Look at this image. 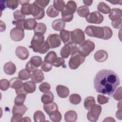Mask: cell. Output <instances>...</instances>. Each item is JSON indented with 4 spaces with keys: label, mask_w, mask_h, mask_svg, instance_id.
Returning a JSON list of instances; mask_svg holds the SVG:
<instances>
[{
    "label": "cell",
    "mask_w": 122,
    "mask_h": 122,
    "mask_svg": "<svg viewBox=\"0 0 122 122\" xmlns=\"http://www.w3.org/2000/svg\"><path fill=\"white\" fill-rule=\"evenodd\" d=\"M120 83L119 77L114 71L105 69L99 71L93 81L97 92L109 96L112 94Z\"/></svg>",
    "instance_id": "obj_1"
},
{
    "label": "cell",
    "mask_w": 122,
    "mask_h": 122,
    "mask_svg": "<svg viewBox=\"0 0 122 122\" xmlns=\"http://www.w3.org/2000/svg\"><path fill=\"white\" fill-rule=\"evenodd\" d=\"M85 33L88 36L103 40H109L112 36V31L107 26L102 27L89 25L85 29Z\"/></svg>",
    "instance_id": "obj_2"
},
{
    "label": "cell",
    "mask_w": 122,
    "mask_h": 122,
    "mask_svg": "<svg viewBox=\"0 0 122 122\" xmlns=\"http://www.w3.org/2000/svg\"><path fill=\"white\" fill-rule=\"evenodd\" d=\"M78 48V52L82 56L86 57L95 49L94 43L90 40H87L80 44Z\"/></svg>",
    "instance_id": "obj_3"
},
{
    "label": "cell",
    "mask_w": 122,
    "mask_h": 122,
    "mask_svg": "<svg viewBox=\"0 0 122 122\" xmlns=\"http://www.w3.org/2000/svg\"><path fill=\"white\" fill-rule=\"evenodd\" d=\"M85 60V57L81 55L78 51L71 55L69 61V68L71 70H76L82 64Z\"/></svg>",
    "instance_id": "obj_4"
},
{
    "label": "cell",
    "mask_w": 122,
    "mask_h": 122,
    "mask_svg": "<svg viewBox=\"0 0 122 122\" xmlns=\"http://www.w3.org/2000/svg\"><path fill=\"white\" fill-rule=\"evenodd\" d=\"M78 51V48L77 44L71 41H70L62 48L60 51V55L63 58H67L70 55Z\"/></svg>",
    "instance_id": "obj_5"
},
{
    "label": "cell",
    "mask_w": 122,
    "mask_h": 122,
    "mask_svg": "<svg viewBox=\"0 0 122 122\" xmlns=\"http://www.w3.org/2000/svg\"><path fill=\"white\" fill-rule=\"evenodd\" d=\"M44 42L43 35L38 33L34 34L31 41L30 47L32 49L34 52H38L39 50L43 45Z\"/></svg>",
    "instance_id": "obj_6"
},
{
    "label": "cell",
    "mask_w": 122,
    "mask_h": 122,
    "mask_svg": "<svg viewBox=\"0 0 122 122\" xmlns=\"http://www.w3.org/2000/svg\"><path fill=\"white\" fill-rule=\"evenodd\" d=\"M102 110V108L101 105L95 104L87 112V119L90 122H96L101 113Z\"/></svg>",
    "instance_id": "obj_7"
},
{
    "label": "cell",
    "mask_w": 122,
    "mask_h": 122,
    "mask_svg": "<svg viewBox=\"0 0 122 122\" xmlns=\"http://www.w3.org/2000/svg\"><path fill=\"white\" fill-rule=\"evenodd\" d=\"M85 40L84 31L80 29H76L71 31V41L76 44H80Z\"/></svg>",
    "instance_id": "obj_8"
},
{
    "label": "cell",
    "mask_w": 122,
    "mask_h": 122,
    "mask_svg": "<svg viewBox=\"0 0 122 122\" xmlns=\"http://www.w3.org/2000/svg\"><path fill=\"white\" fill-rule=\"evenodd\" d=\"M86 20L90 23L100 24L103 20V16L99 11H95L90 13L86 17Z\"/></svg>",
    "instance_id": "obj_9"
},
{
    "label": "cell",
    "mask_w": 122,
    "mask_h": 122,
    "mask_svg": "<svg viewBox=\"0 0 122 122\" xmlns=\"http://www.w3.org/2000/svg\"><path fill=\"white\" fill-rule=\"evenodd\" d=\"M61 39L59 34L57 33L50 34L47 38L46 41L50 48L53 49L59 47L61 45Z\"/></svg>",
    "instance_id": "obj_10"
},
{
    "label": "cell",
    "mask_w": 122,
    "mask_h": 122,
    "mask_svg": "<svg viewBox=\"0 0 122 122\" xmlns=\"http://www.w3.org/2000/svg\"><path fill=\"white\" fill-rule=\"evenodd\" d=\"M10 37L15 41H20L24 37V30L16 27L11 30Z\"/></svg>",
    "instance_id": "obj_11"
},
{
    "label": "cell",
    "mask_w": 122,
    "mask_h": 122,
    "mask_svg": "<svg viewBox=\"0 0 122 122\" xmlns=\"http://www.w3.org/2000/svg\"><path fill=\"white\" fill-rule=\"evenodd\" d=\"M32 15L35 20L42 19L45 15V11L44 9L38 6L34 2L32 3Z\"/></svg>",
    "instance_id": "obj_12"
},
{
    "label": "cell",
    "mask_w": 122,
    "mask_h": 122,
    "mask_svg": "<svg viewBox=\"0 0 122 122\" xmlns=\"http://www.w3.org/2000/svg\"><path fill=\"white\" fill-rule=\"evenodd\" d=\"M15 54L16 56L21 60L27 59L29 56V52L28 49L25 47L21 46H19L16 48Z\"/></svg>",
    "instance_id": "obj_13"
},
{
    "label": "cell",
    "mask_w": 122,
    "mask_h": 122,
    "mask_svg": "<svg viewBox=\"0 0 122 122\" xmlns=\"http://www.w3.org/2000/svg\"><path fill=\"white\" fill-rule=\"evenodd\" d=\"M30 78L31 81L35 83H39L42 82L44 79V75L43 73L41 70L36 69L31 74Z\"/></svg>",
    "instance_id": "obj_14"
},
{
    "label": "cell",
    "mask_w": 122,
    "mask_h": 122,
    "mask_svg": "<svg viewBox=\"0 0 122 122\" xmlns=\"http://www.w3.org/2000/svg\"><path fill=\"white\" fill-rule=\"evenodd\" d=\"M108 55L107 52L103 50L97 51L94 54V59L99 62L105 61L108 59Z\"/></svg>",
    "instance_id": "obj_15"
},
{
    "label": "cell",
    "mask_w": 122,
    "mask_h": 122,
    "mask_svg": "<svg viewBox=\"0 0 122 122\" xmlns=\"http://www.w3.org/2000/svg\"><path fill=\"white\" fill-rule=\"evenodd\" d=\"M56 90L58 95L61 98H67L70 93L69 88L62 85H57L56 88Z\"/></svg>",
    "instance_id": "obj_16"
},
{
    "label": "cell",
    "mask_w": 122,
    "mask_h": 122,
    "mask_svg": "<svg viewBox=\"0 0 122 122\" xmlns=\"http://www.w3.org/2000/svg\"><path fill=\"white\" fill-rule=\"evenodd\" d=\"M3 70L6 74L13 75L16 71V67L12 62L9 61L4 64Z\"/></svg>",
    "instance_id": "obj_17"
},
{
    "label": "cell",
    "mask_w": 122,
    "mask_h": 122,
    "mask_svg": "<svg viewBox=\"0 0 122 122\" xmlns=\"http://www.w3.org/2000/svg\"><path fill=\"white\" fill-rule=\"evenodd\" d=\"M122 16V10L119 8H113L111 10L109 17L112 21L117 20Z\"/></svg>",
    "instance_id": "obj_18"
},
{
    "label": "cell",
    "mask_w": 122,
    "mask_h": 122,
    "mask_svg": "<svg viewBox=\"0 0 122 122\" xmlns=\"http://www.w3.org/2000/svg\"><path fill=\"white\" fill-rule=\"evenodd\" d=\"M65 25V22L61 19L54 20L51 24L52 29L56 31H61L64 30Z\"/></svg>",
    "instance_id": "obj_19"
},
{
    "label": "cell",
    "mask_w": 122,
    "mask_h": 122,
    "mask_svg": "<svg viewBox=\"0 0 122 122\" xmlns=\"http://www.w3.org/2000/svg\"><path fill=\"white\" fill-rule=\"evenodd\" d=\"M10 87L15 90H18L23 87V83L19 77H15L11 79L10 81Z\"/></svg>",
    "instance_id": "obj_20"
},
{
    "label": "cell",
    "mask_w": 122,
    "mask_h": 122,
    "mask_svg": "<svg viewBox=\"0 0 122 122\" xmlns=\"http://www.w3.org/2000/svg\"><path fill=\"white\" fill-rule=\"evenodd\" d=\"M37 22L34 19L29 18L24 20L23 27L24 30H32L35 28Z\"/></svg>",
    "instance_id": "obj_21"
},
{
    "label": "cell",
    "mask_w": 122,
    "mask_h": 122,
    "mask_svg": "<svg viewBox=\"0 0 122 122\" xmlns=\"http://www.w3.org/2000/svg\"><path fill=\"white\" fill-rule=\"evenodd\" d=\"M43 108L45 112L48 115L58 110V107L57 104L53 102L47 104H44Z\"/></svg>",
    "instance_id": "obj_22"
},
{
    "label": "cell",
    "mask_w": 122,
    "mask_h": 122,
    "mask_svg": "<svg viewBox=\"0 0 122 122\" xmlns=\"http://www.w3.org/2000/svg\"><path fill=\"white\" fill-rule=\"evenodd\" d=\"M77 119V114L73 110H69L64 114V120L66 122H74Z\"/></svg>",
    "instance_id": "obj_23"
},
{
    "label": "cell",
    "mask_w": 122,
    "mask_h": 122,
    "mask_svg": "<svg viewBox=\"0 0 122 122\" xmlns=\"http://www.w3.org/2000/svg\"><path fill=\"white\" fill-rule=\"evenodd\" d=\"M28 110V108L23 104L20 105H14L13 106L12 113L13 114H19L23 116Z\"/></svg>",
    "instance_id": "obj_24"
},
{
    "label": "cell",
    "mask_w": 122,
    "mask_h": 122,
    "mask_svg": "<svg viewBox=\"0 0 122 122\" xmlns=\"http://www.w3.org/2000/svg\"><path fill=\"white\" fill-rule=\"evenodd\" d=\"M23 88L28 93L34 92L36 90V85L32 81H27L23 83Z\"/></svg>",
    "instance_id": "obj_25"
},
{
    "label": "cell",
    "mask_w": 122,
    "mask_h": 122,
    "mask_svg": "<svg viewBox=\"0 0 122 122\" xmlns=\"http://www.w3.org/2000/svg\"><path fill=\"white\" fill-rule=\"evenodd\" d=\"M60 36L61 40L64 44H66L71 41V31L63 30L60 32Z\"/></svg>",
    "instance_id": "obj_26"
},
{
    "label": "cell",
    "mask_w": 122,
    "mask_h": 122,
    "mask_svg": "<svg viewBox=\"0 0 122 122\" xmlns=\"http://www.w3.org/2000/svg\"><path fill=\"white\" fill-rule=\"evenodd\" d=\"M54 98L53 94L51 92L48 91L45 92V93L42 95L41 97V101L43 104H47L52 102Z\"/></svg>",
    "instance_id": "obj_27"
},
{
    "label": "cell",
    "mask_w": 122,
    "mask_h": 122,
    "mask_svg": "<svg viewBox=\"0 0 122 122\" xmlns=\"http://www.w3.org/2000/svg\"><path fill=\"white\" fill-rule=\"evenodd\" d=\"M95 100L93 97L88 96L84 101V107L87 110L89 111L95 104Z\"/></svg>",
    "instance_id": "obj_28"
},
{
    "label": "cell",
    "mask_w": 122,
    "mask_h": 122,
    "mask_svg": "<svg viewBox=\"0 0 122 122\" xmlns=\"http://www.w3.org/2000/svg\"><path fill=\"white\" fill-rule=\"evenodd\" d=\"M98 10L103 14H108L111 11V8L110 6L104 2H100L97 5Z\"/></svg>",
    "instance_id": "obj_29"
},
{
    "label": "cell",
    "mask_w": 122,
    "mask_h": 122,
    "mask_svg": "<svg viewBox=\"0 0 122 122\" xmlns=\"http://www.w3.org/2000/svg\"><path fill=\"white\" fill-rule=\"evenodd\" d=\"M77 8L76 3L73 0H69L68 1L65 5V9L66 10L70 12V13L73 14L75 12Z\"/></svg>",
    "instance_id": "obj_30"
},
{
    "label": "cell",
    "mask_w": 122,
    "mask_h": 122,
    "mask_svg": "<svg viewBox=\"0 0 122 122\" xmlns=\"http://www.w3.org/2000/svg\"><path fill=\"white\" fill-rule=\"evenodd\" d=\"M77 12L79 16L82 18H86L90 14V10L86 6H80L77 10Z\"/></svg>",
    "instance_id": "obj_31"
},
{
    "label": "cell",
    "mask_w": 122,
    "mask_h": 122,
    "mask_svg": "<svg viewBox=\"0 0 122 122\" xmlns=\"http://www.w3.org/2000/svg\"><path fill=\"white\" fill-rule=\"evenodd\" d=\"M33 30L35 34L38 33L43 35L46 31L47 27L44 23L39 22L37 24L35 28Z\"/></svg>",
    "instance_id": "obj_32"
},
{
    "label": "cell",
    "mask_w": 122,
    "mask_h": 122,
    "mask_svg": "<svg viewBox=\"0 0 122 122\" xmlns=\"http://www.w3.org/2000/svg\"><path fill=\"white\" fill-rule=\"evenodd\" d=\"M57 58L56 52L54 51H50L44 57V61L48 63H52L56 60Z\"/></svg>",
    "instance_id": "obj_33"
},
{
    "label": "cell",
    "mask_w": 122,
    "mask_h": 122,
    "mask_svg": "<svg viewBox=\"0 0 122 122\" xmlns=\"http://www.w3.org/2000/svg\"><path fill=\"white\" fill-rule=\"evenodd\" d=\"M32 4H28L21 6L20 8L21 12L24 15H31L32 13Z\"/></svg>",
    "instance_id": "obj_34"
},
{
    "label": "cell",
    "mask_w": 122,
    "mask_h": 122,
    "mask_svg": "<svg viewBox=\"0 0 122 122\" xmlns=\"http://www.w3.org/2000/svg\"><path fill=\"white\" fill-rule=\"evenodd\" d=\"M33 119L35 122H44L45 116L42 111L40 110H37L34 113Z\"/></svg>",
    "instance_id": "obj_35"
},
{
    "label": "cell",
    "mask_w": 122,
    "mask_h": 122,
    "mask_svg": "<svg viewBox=\"0 0 122 122\" xmlns=\"http://www.w3.org/2000/svg\"><path fill=\"white\" fill-rule=\"evenodd\" d=\"M49 116L51 121L53 122H59L62 119V115L58 110L52 112Z\"/></svg>",
    "instance_id": "obj_36"
},
{
    "label": "cell",
    "mask_w": 122,
    "mask_h": 122,
    "mask_svg": "<svg viewBox=\"0 0 122 122\" xmlns=\"http://www.w3.org/2000/svg\"><path fill=\"white\" fill-rule=\"evenodd\" d=\"M53 7L58 11H62L65 7V2L62 0H55L53 1Z\"/></svg>",
    "instance_id": "obj_37"
},
{
    "label": "cell",
    "mask_w": 122,
    "mask_h": 122,
    "mask_svg": "<svg viewBox=\"0 0 122 122\" xmlns=\"http://www.w3.org/2000/svg\"><path fill=\"white\" fill-rule=\"evenodd\" d=\"M61 19L65 22H70L72 20L73 15V14L64 9L61 11Z\"/></svg>",
    "instance_id": "obj_38"
},
{
    "label": "cell",
    "mask_w": 122,
    "mask_h": 122,
    "mask_svg": "<svg viewBox=\"0 0 122 122\" xmlns=\"http://www.w3.org/2000/svg\"><path fill=\"white\" fill-rule=\"evenodd\" d=\"M69 101L71 104L77 105L81 102V98L79 94L77 93H73L70 96Z\"/></svg>",
    "instance_id": "obj_39"
},
{
    "label": "cell",
    "mask_w": 122,
    "mask_h": 122,
    "mask_svg": "<svg viewBox=\"0 0 122 122\" xmlns=\"http://www.w3.org/2000/svg\"><path fill=\"white\" fill-rule=\"evenodd\" d=\"M19 4V1L17 0H7L5 1V6L12 10H15L18 7Z\"/></svg>",
    "instance_id": "obj_40"
},
{
    "label": "cell",
    "mask_w": 122,
    "mask_h": 122,
    "mask_svg": "<svg viewBox=\"0 0 122 122\" xmlns=\"http://www.w3.org/2000/svg\"><path fill=\"white\" fill-rule=\"evenodd\" d=\"M31 74L26 69H23L20 71L18 73V77L22 81L28 80L30 78Z\"/></svg>",
    "instance_id": "obj_41"
},
{
    "label": "cell",
    "mask_w": 122,
    "mask_h": 122,
    "mask_svg": "<svg viewBox=\"0 0 122 122\" xmlns=\"http://www.w3.org/2000/svg\"><path fill=\"white\" fill-rule=\"evenodd\" d=\"M46 13L48 16L51 18H54L59 15V11L55 10L53 5H51L48 8L46 11Z\"/></svg>",
    "instance_id": "obj_42"
},
{
    "label": "cell",
    "mask_w": 122,
    "mask_h": 122,
    "mask_svg": "<svg viewBox=\"0 0 122 122\" xmlns=\"http://www.w3.org/2000/svg\"><path fill=\"white\" fill-rule=\"evenodd\" d=\"M26 95L23 93H20L17 94V96L14 99V103L17 105H20L23 104L25 99Z\"/></svg>",
    "instance_id": "obj_43"
},
{
    "label": "cell",
    "mask_w": 122,
    "mask_h": 122,
    "mask_svg": "<svg viewBox=\"0 0 122 122\" xmlns=\"http://www.w3.org/2000/svg\"><path fill=\"white\" fill-rule=\"evenodd\" d=\"M30 61L37 68L41 66L42 61L41 58L39 56H32Z\"/></svg>",
    "instance_id": "obj_44"
},
{
    "label": "cell",
    "mask_w": 122,
    "mask_h": 122,
    "mask_svg": "<svg viewBox=\"0 0 122 122\" xmlns=\"http://www.w3.org/2000/svg\"><path fill=\"white\" fill-rule=\"evenodd\" d=\"M10 86V81L6 79H2L0 81V89L2 91L7 90Z\"/></svg>",
    "instance_id": "obj_45"
},
{
    "label": "cell",
    "mask_w": 122,
    "mask_h": 122,
    "mask_svg": "<svg viewBox=\"0 0 122 122\" xmlns=\"http://www.w3.org/2000/svg\"><path fill=\"white\" fill-rule=\"evenodd\" d=\"M13 17L16 21L24 20L25 19V15H23L20 10H17L13 12Z\"/></svg>",
    "instance_id": "obj_46"
},
{
    "label": "cell",
    "mask_w": 122,
    "mask_h": 122,
    "mask_svg": "<svg viewBox=\"0 0 122 122\" xmlns=\"http://www.w3.org/2000/svg\"><path fill=\"white\" fill-rule=\"evenodd\" d=\"M113 98L116 101H121L122 99V87L118 88L114 92L112 95Z\"/></svg>",
    "instance_id": "obj_47"
},
{
    "label": "cell",
    "mask_w": 122,
    "mask_h": 122,
    "mask_svg": "<svg viewBox=\"0 0 122 122\" xmlns=\"http://www.w3.org/2000/svg\"><path fill=\"white\" fill-rule=\"evenodd\" d=\"M52 65L51 63H48L44 61H42V63L41 65V69L42 71L45 72H48L50 71L52 69Z\"/></svg>",
    "instance_id": "obj_48"
},
{
    "label": "cell",
    "mask_w": 122,
    "mask_h": 122,
    "mask_svg": "<svg viewBox=\"0 0 122 122\" xmlns=\"http://www.w3.org/2000/svg\"><path fill=\"white\" fill-rule=\"evenodd\" d=\"M51 89L50 85L46 82H42L39 86V90L41 92H46L50 91Z\"/></svg>",
    "instance_id": "obj_49"
},
{
    "label": "cell",
    "mask_w": 122,
    "mask_h": 122,
    "mask_svg": "<svg viewBox=\"0 0 122 122\" xmlns=\"http://www.w3.org/2000/svg\"><path fill=\"white\" fill-rule=\"evenodd\" d=\"M109 98L103 95L98 94L97 95V102L100 104H104L108 102Z\"/></svg>",
    "instance_id": "obj_50"
},
{
    "label": "cell",
    "mask_w": 122,
    "mask_h": 122,
    "mask_svg": "<svg viewBox=\"0 0 122 122\" xmlns=\"http://www.w3.org/2000/svg\"><path fill=\"white\" fill-rule=\"evenodd\" d=\"M65 64V60L62 57H57L56 60L52 63V65L56 67L63 66Z\"/></svg>",
    "instance_id": "obj_51"
},
{
    "label": "cell",
    "mask_w": 122,
    "mask_h": 122,
    "mask_svg": "<svg viewBox=\"0 0 122 122\" xmlns=\"http://www.w3.org/2000/svg\"><path fill=\"white\" fill-rule=\"evenodd\" d=\"M34 2L40 7L43 9H44L45 7H46L50 2L49 0H36Z\"/></svg>",
    "instance_id": "obj_52"
},
{
    "label": "cell",
    "mask_w": 122,
    "mask_h": 122,
    "mask_svg": "<svg viewBox=\"0 0 122 122\" xmlns=\"http://www.w3.org/2000/svg\"><path fill=\"white\" fill-rule=\"evenodd\" d=\"M50 47L46 41H45L43 44V45L41 47V48L39 50L38 52L41 54H44L46 53L49 50Z\"/></svg>",
    "instance_id": "obj_53"
},
{
    "label": "cell",
    "mask_w": 122,
    "mask_h": 122,
    "mask_svg": "<svg viewBox=\"0 0 122 122\" xmlns=\"http://www.w3.org/2000/svg\"><path fill=\"white\" fill-rule=\"evenodd\" d=\"M112 25L115 29H120L122 28V18L112 21Z\"/></svg>",
    "instance_id": "obj_54"
},
{
    "label": "cell",
    "mask_w": 122,
    "mask_h": 122,
    "mask_svg": "<svg viewBox=\"0 0 122 122\" xmlns=\"http://www.w3.org/2000/svg\"><path fill=\"white\" fill-rule=\"evenodd\" d=\"M22 116L21 115L19 114H13V116L11 118L10 121L11 122H22Z\"/></svg>",
    "instance_id": "obj_55"
},
{
    "label": "cell",
    "mask_w": 122,
    "mask_h": 122,
    "mask_svg": "<svg viewBox=\"0 0 122 122\" xmlns=\"http://www.w3.org/2000/svg\"><path fill=\"white\" fill-rule=\"evenodd\" d=\"M25 69L30 72H33L35 70H36L37 68L35 67L30 62V61H28L25 66Z\"/></svg>",
    "instance_id": "obj_56"
},
{
    "label": "cell",
    "mask_w": 122,
    "mask_h": 122,
    "mask_svg": "<svg viewBox=\"0 0 122 122\" xmlns=\"http://www.w3.org/2000/svg\"><path fill=\"white\" fill-rule=\"evenodd\" d=\"M0 32H3L6 29V25L4 22L2 20L0 21Z\"/></svg>",
    "instance_id": "obj_57"
},
{
    "label": "cell",
    "mask_w": 122,
    "mask_h": 122,
    "mask_svg": "<svg viewBox=\"0 0 122 122\" xmlns=\"http://www.w3.org/2000/svg\"><path fill=\"white\" fill-rule=\"evenodd\" d=\"M122 109L118 110L116 112V117L117 119H118L119 120H122Z\"/></svg>",
    "instance_id": "obj_58"
},
{
    "label": "cell",
    "mask_w": 122,
    "mask_h": 122,
    "mask_svg": "<svg viewBox=\"0 0 122 122\" xmlns=\"http://www.w3.org/2000/svg\"><path fill=\"white\" fill-rule=\"evenodd\" d=\"M109 2L112 3V4H119L120 5H122V0H109Z\"/></svg>",
    "instance_id": "obj_59"
},
{
    "label": "cell",
    "mask_w": 122,
    "mask_h": 122,
    "mask_svg": "<svg viewBox=\"0 0 122 122\" xmlns=\"http://www.w3.org/2000/svg\"><path fill=\"white\" fill-rule=\"evenodd\" d=\"M19 1V3L21 5H26L28 4H29L30 2V0H18Z\"/></svg>",
    "instance_id": "obj_60"
},
{
    "label": "cell",
    "mask_w": 122,
    "mask_h": 122,
    "mask_svg": "<svg viewBox=\"0 0 122 122\" xmlns=\"http://www.w3.org/2000/svg\"><path fill=\"white\" fill-rule=\"evenodd\" d=\"M82 1L83 3L86 5V6H87V7L91 6L93 2L92 0H83Z\"/></svg>",
    "instance_id": "obj_61"
},
{
    "label": "cell",
    "mask_w": 122,
    "mask_h": 122,
    "mask_svg": "<svg viewBox=\"0 0 122 122\" xmlns=\"http://www.w3.org/2000/svg\"><path fill=\"white\" fill-rule=\"evenodd\" d=\"M103 122H115V120L112 117H108L105 118Z\"/></svg>",
    "instance_id": "obj_62"
},
{
    "label": "cell",
    "mask_w": 122,
    "mask_h": 122,
    "mask_svg": "<svg viewBox=\"0 0 122 122\" xmlns=\"http://www.w3.org/2000/svg\"><path fill=\"white\" fill-rule=\"evenodd\" d=\"M22 122H31V120L30 119V118L29 117H24L22 118Z\"/></svg>",
    "instance_id": "obj_63"
},
{
    "label": "cell",
    "mask_w": 122,
    "mask_h": 122,
    "mask_svg": "<svg viewBox=\"0 0 122 122\" xmlns=\"http://www.w3.org/2000/svg\"><path fill=\"white\" fill-rule=\"evenodd\" d=\"M117 108L118 110L122 109V102L120 101V102H119L117 104Z\"/></svg>",
    "instance_id": "obj_64"
}]
</instances>
